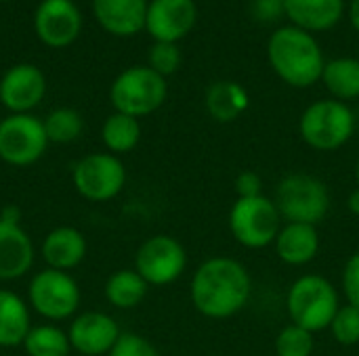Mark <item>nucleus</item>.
Masks as SVG:
<instances>
[{
  "mask_svg": "<svg viewBox=\"0 0 359 356\" xmlns=\"http://www.w3.org/2000/svg\"><path fill=\"white\" fill-rule=\"evenodd\" d=\"M273 201L286 222L318 227L330 212V191L326 183L305 172L284 176L276 189Z\"/></svg>",
  "mask_w": 359,
  "mask_h": 356,
  "instance_id": "5",
  "label": "nucleus"
},
{
  "mask_svg": "<svg viewBox=\"0 0 359 356\" xmlns=\"http://www.w3.org/2000/svg\"><path fill=\"white\" fill-rule=\"evenodd\" d=\"M322 82L337 101L359 99V59L339 57L324 65Z\"/></svg>",
  "mask_w": 359,
  "mask_h": 356,
  "instance_id": "23",
  "label": "nucleus"
},
{
  "mask_svg": "<svg viewBox=\"0 0 359 356\" xmlns=\"http://www.w3.org/2000/svg\"><path fill=\"white\" fill-rule=\"evenodd\" d=\"M107 356H160L156 346L151 342H147L143 336L139 334H120L118 342L114 344V348L109 350Z\"/></svg>",
  "mask_w": 359,
  "mask_h": 356,
  "instance_id": "31",
  "label": "nucleus"
},
{
  "mask_svg": "<svg viewBox=\"0 0 359 356\" xmlns=\"http://www.w3.org/2000/svg\"><path fill=\"white\" fill-rule=\"evenodd\" d=\"M72 180L84 199L109 201L124 189L126 170L114 153H90L74 166Z\"/></svg>",
  "mask_w": 359,
  "mask_h": 356,
  "instance_id": "11",
  "label": "nucleus"
},
{
  "mask_svg": "<svg viewBox=\"0 0 359 356\" xmlns=\"http://www.w3.org/2000/svg\"><path fill=\"white\" fill-rule=\"evenodd\" d=\"M103 145L116 155V153H128L133 151L141 141V124L137 118L114 111L101 128Z\"/></svg>",
  "mask_w": 359,
  "mask_h": 356,
  "instance_id": "25",
  "label": "nucleus"
},
{
  "mask_svg": "<svg viewBox=\"0 0 359 356\" xmlns=\"http://www.w3.org/2000/svg\"><path fill=\"white\" fill-rule=\"evenodd\" d=\"M250 13L257 21L273 23L286 17L284 0H250Z\"/></svg>",
  "mask_w": 359,
  "mask_h": 356,
  "instance_id": "33",
  "label": "nucleus"
},
{
  "mask_svg": "<svg viewBox=\"0 0 359 356\" xmlns=\"http://www.w3.org/2000/svg\"><path fill=\"white\" fill-rule=\"evenodd\" d=\"M236 195L238 197H257L263 195V180L257 172L252 170H244L236 176Z\"/></svg>",
  "mask_w": 359,
  "mask_h": 356,
  "instance_id": "34",
  "label": "nucleus"
},
{
  "mask_svg": "<svg viewBox=\"0 0 359 356\" xmlns=\"http://www.w3.org/2000/svg\"><path fill=\"white\" fill-rule=\"evenodd\" d=\"M48 147L44 122L32 113H11L0 120V159L8 166H32Z\"/></svg>",
  "mask_w": 359,
  "mask_h": 356,
  "instance_id": "8",
  "label": "nucleus"
},
{
  "mask_svg": "<svg viewBox=\"0 0 359 356\" xmlns=\"http://www.w3.org/2000/svg\"><path fill=\"white\" fill-rule=\"evenodd\" d=\"M316 348L313 334L290 323L276 338V355L278 356H311Z\"/></svg>",
  "mask_w": 359,
  "mask_h": 356,
  "instance_id": "28",
  "label": "nucleus"
},
{
  "mask_svg": "<svg viewBox=\"0 0 359 356\" xmlns=\"http://www.w3.org/2000/svg\"><path fill=\"white\" fill-rule=\"evenodd\" d=\"M276 254L288 266H305L320 254V233L313 225L286 222L276 237Z\"/></svg>",
  "mask_w": 359,
  "mask_h": 356,
  "instance_id": "18",
  "label": "nucleus"
},
{
  "mask_svg": "<svg viewBox=\"0 0 359 356\" xmlns=\"http://www.w3.org/2000/svg\"><path fill=\"white\" fill-rule=\"evenodd\" d=\"M147 67H151L162 78L172 76L181 65V50L172 42H154L147 55Z\"/></svg>",
  "mask_w": 359,
  "mask_h": 356,
  "instance_id": "30",
  "label": "nucleus"
},
{
  "mask_svg": "<svg viewBox=\"0 0 359 356\" xmlns=\"http://www.w3.org/2000/svg\"><path fill=\"white\" fill-rule=\"evenodd\" d=\"M29 329L32 321L27 304L15 292L0 290V346H23Z\"/></svg>",
  "mask_w": 359,
  "mask_h": 356,
  "instance_id": "22",
  "label": "nucleus"
},
{
  "mask_svg": "<svg viewBox=\"0 0 359 356\" xmlns=\"http://www.w3.org/2000/svg\"><path fill=\"white\" fill-rule=\"evenodd\" d=\"M267 59L282 82L292 88H309L322 80L324 55L316 38L301 27H280L267 44Z\"/></svg>",
  "mask_w": 359,
  "mask_h": 356,
  "instance_id": "2",
  "label": "nucleus"
},
{
  "mask_svg": "<svg viewBox=\"0 0 359 356\" xmlns=\"http://www.w3.org/2000/svg\"><path fill=\"white\" fill-rule=\"evenodd\" d=\"M349 19L353 23V27L359 31V0L351 2V6H349Z\"/></svg>",
  "mask_w": 359,
  "mask_h": 356,
  "instance_id": "37",
  "label": "nucleus"
},
{
  "mask_svg": "<svg viewBox=\"0 0 359 356\" xmlns=\"http://www.w3.org/2000/svg\"><path fill=\"white\" fill-rule=\"evenodd\" d=\"M299 132L303 143L311 149L337 151L351 141L355 132V115L347 103L337 99H322L303 111Z\"/></svg>",
  "mask_w": 359,
  "mask_h": 356,
  "instance_id": "4",
  "label": "nucleus"
},
{
  "mask_svg": "<svg viewBox=\"0 0 359 356\" xmlns=\"http://www.w3.org/2000/svg\"><path fill=\"white\" fill-rule=\"evenodd\" d=\"M34 31L48 48H67L82 31V10L74 0H40L34 13Z\"/></svg>",
  "mask_w": 359,
  "mask_h": 356,
  "instance_id": "12",
  "label": "nucleus"
},
{
  "mask_svg": "<svg viewBox=\"0 0 359 356\" xmlns=\"http://www.w3.org/2000/svg\"><path fill=\"white\" fill-rule=\"evenodd\" d=\"M341 285H343L347 304L359 308V252L347 258L343 266V275H341Z\"/></svg>",
  "mask_w": 359,
  "mask_h": 356,
  "instance_id": "32",
  "label": "nucleus"
},
{
  "mask_svg": "<svg viewBox=\"0 0 359 356\" xmlns=\"http://www.w3.org/2000/svg\"><path fill=\"white\" fill-rule=\"evenodd\" d=\"M252 279L246 266L229 256L204 260L191 279L189 298L194 308L212 321L238 315L250 300Z\"/></svg>",
  "mask_w": 359,
  "mask_h": 356,
  "instance_id": "1",
  "label": "nucleus"
},
{
  "mask_svg": "<svg viewBox=\"0 0 359 356\" xmlns=\"http://www.w3.org/2000/svg\"><path fill=\"white\" fill-rule=\"evenodd\" d=\"M42 122H44L48 143H59V145L74 143L84 130L82 115L72 107H57Z\"/></svg>",
  "mask_w": 359,
  "mask_h": 356,
  "instance_id": "27",
  "label": "nucleus"
},
{
  "mask_svg": "<svg viewBox=\"0 0 359 356\" xmlns=\"http://www.w3.org/2000/svg\"><path fill=\"white\" fill-rule=\"evenodd\" d=\"M355 180H358V187H359V155H358V162H355Z\"/></svg>",
  "mask_w": 359,
  "mask_h": 356,
  "instance_id": "38",
  "label": "nucleus"
},
{
  "mask_svg": "<svg viewBox=\"0 0 359 356\" xmlns=\"http://www.w3.org/2000/svg\"><path fill=\"white\" fill-rule=\"evenodd\" d=\"M187 269L185 248L170 235H154L137 250L135 271L147 285L164 287L175 283Z\"/></svg>",
  "mask_w": 359,
  "mask_h": 356,
  "instance_id": "10",
  "label": "nucleus"
},
{
  "mask_svg": "<svg viewBox=\"0 0 359 356\" xmlns=\"http://www.w3.org/2000/svg\"><path fill=\"white\" fill-rule=\"evenodd\" d=\"M347 208H349L351 214L359 216V187H355V189L349 193V197H347Z\"/></svg>",
  "mask_w": 359,
  "mask_h": 356,
  "instance_id": "36",
  "label": "nucleus"
},
{
  "mask_svg": "<svg viewBox=\"0 0 359 356\" xmlns=\"http://www.w3.org/2000/svg\"><path fill=\"white\" fill-rule=\"evenodd\" d=\"M198 19L194 0H151L145 15V31L156 42L177 44L185 38Z\"/></svg>",
  "mask_w": 359,
  "mask_h": 356,
  "instance_id": "14",
  "label": "nucleus"
},
{
  "mask_svg": "<svg viewBox=\"0 0 359 356\" xmlns=\"http://www.w3.org/2000/svg\"><path fill=\"white\" fill-rule=\"evenodd\" d=\"M23 348L29 356H67L72 344L63 329L55 325H38L29 329Z\"/></svg>",
  "mask_w": 359,
  "mask_h": 356,
  "instance_id": "26",
  "label": "nucleus"
},
{
  "mask_svg": "<svg viewBox=\"0 0 359 356\" xmlns=\"http://www.w3.org/2000/svg\"><path fill=\"white\" fill-rule=\"evenodd\" d=\"M46 94V76L32 63H17L0 78V103L11 113H29Z\"/></svg>",
  "mask_w": 359,
  "mask_h": 356,
  "instance_id": "13",
  "label": "nucleus"
},
{
  "mask_svg": "<svg viewBox=\"0 0 359 356\" xmlns=\"http://www.w3.org/2000/svg\"><path fill=\"white\" fill-rule=\"evenodd\" d=\"M147 281L137 271H118L105 283V298L111 306L128 311L139 306L147 296Z\"/></svg>",
  "mask_w": 359,
  "mask_h": 356,
  "instance_id": "24",
  "label": "nucleus"
},
{
  "mask_svg": "<svg viewBox=\"0 0 359 356\" xmlns=\"http://www.w3.org/2000/svg\"><path fill=\"white\" fill-rule=\"evenodd\" d=\"M34 264V243L19 227L0 220V281H13Z\"/></svg>",
  "mask_w": 359,
  "mask_h": 356,
  "instance_id": "17",
  "label": "nucleus"
},
{
  "mask_svg": "<svg viewBox=\"0 0 359 356\" xmlns=\"http://www.w3.org/2000/svg\"><path fill=\"white\" fill-rule=\"evenodd\" d=\"M19 216H21V212H19L15 206H6V208L2 210V214H0V220L11 222V225H19Z\"/></svg>",
  "mask_w": 359,
  "mask_h": 356,
  "instance_id": "35",
  "label": "nucleus"
},
{
  "mask_svg": "<svg viewBox=\"0 0 359 356\" xmlns=\"http://www.w3.org/2000/svg\"><path fill=\"white\" fill-rule=\"evenodd\" d=\"M0 2H11V0H0Z\"/></svg>",
  "mask_w": 359,
  "mask_h": 356,
  "instance_id": "39",
  "label": "nucleus"
},
{
  "mask_svg": "<svg viewBox=\"0 0 359 356\" xmlns=\"http://www.w3.org/2000/svg\"><path fill=\"white\" fill-rule=\"evenodd\" d=\"M250 105L248 92L242 84L233 80H221L206 90V111L212 120L221 124L236 122Z\"/></svg>",
  "mask_w": 359,
  "mask_h": 356,
  "instance_id": "21",
  "label": "nucleus"
},
{
  "mask_svg": "<svg viewBox=\"0 0 359 356\" xmlns=\"http://www.w3.org/2000/svg\"><path fill=\"white\" fill-rule=\"evenodd\" d=\"M286 17L305 31L332 29L345 10V0H284Z\"/></svg>",
  "mask_w": 359,
  "mask_h": 356,
  "instance_id": "20",
  "label": "nucleus"
},
{
  "mask_svg": "<svg viewBox=\"0 0 359 356\" xmlns=\"http://www.w3.org/2000/svg\"><path fill=\"white\" fill-rule=\"evenodd\" d=\"M27 298L32 308L48 319V321H63L69 319L80 306V287L76 279L63 271L46 269L34 275Z\"/></svg>",
  "mask_w": 359,
  "mask_h": 356,
  "instance_id": "9",
  "label": "nucleus"
},
{
  "mask_svg": "<svg viewBox=\"0 0 359 356\" xmlns=\"http://www.w3.org/2000/svg\"><path fill=\"white\" fill-rule=\"evenodd\" d=\"M120 334L122 332L118 323L109 315L90 311V313L78 315L72 321L67 338H69L72 348L82 356H101L109 355Z\"/></svg>",
  "mask_w": 359,
  "mask_h": 356,
  "instance_id": "15",
  "label": "nucleus"
},
{
  "mask_svg": "<svg viewBox=\"0 0 359 356\" xmlns=\"http://www.w3.org/2000/svg\"><path fill=\"white\" fill-rule=\"evenodd\" d=\"M90 6L97 23L111 36L128 38L145 29L147 0H93Z\"/></svg>",
  "mask_w": 359,
  "mask_h": 356,
  "instance_id": "16",
  "label": "nucleus"
},
{
  "mask_svg": "<svg viewBox=\"0 0 359 356\" xmlns=\"http://www.w3.org/2000/svg\"><path fill=\"white\" fill-rule=\"evenodd\" d=\"M280 229L282 216L271 197H236L229 210V231L240 245L248 250L269 248L276 243Z\"/></svg>",
  "mask_w": 359,
  "mask_h": 356,
  "instance_id": "7",
  "label": "nucleus"
},
{
  "mask_svg": "<svg viewBox=\"0 0 359 356\" xmlns=\"http://www.w3.org/2000/svg\"><path fill=\"white\" fill-rule=\"evenodd\" d=\"M341 308L339 290L322 275L299 277L286 294V311L294 325L318 334L330 329Z\"/></svg>",
  "mask_w": 359,
  "mask_h": 356,
  "instance_id": "3",
  "label": "nucleus"
},
{
  "mask_svg": "<svg viewBox=\"0 0 359 356\" xmlns=\"http://www.w3.org/2000/svg\"><path fill=\"white\" fill-rule=\"evenodd\" d=\"M40 254L48 264V269L67 273L69 269H76L84 260L86 239L74 227H59L44 237Z\"/></svg>",
  "mask_w": 359,
  "mask_h": 356,
  "instance_id": "19",
  "label": "nucleus"
},
{
  "mask_svg": "<svg viewBox=\"0 0 359 356\" xmlns=\"http://www.w3.org/2000/svg\"><path fill=\"white\" fill-rule=\"evenodd\" d=\"M168 97L166 78L147 65H135L116 76L109 88V101L116 111L143 118L158 111Z\"/></svg>",
  "mask_w": 359,
  "mask_h": 356,
  "instance_id": "6",
  "label": "nucleus"
},
{
  "mask_svg": "<svg viewBox=\"0 0 359 356\" xmlns=\"http://www.w3.org/2000/svg\"><path fill=\"white\" fill-rule=\"evenodd\" d=\"M330 334L343 346L359 344V308L343 304L330 323Z\"/></svg>",
  "mask_w": 359,
  "mask_h": 356,
  "instance_id": "29",
  "label": "nucleus"
}]
</instances>
